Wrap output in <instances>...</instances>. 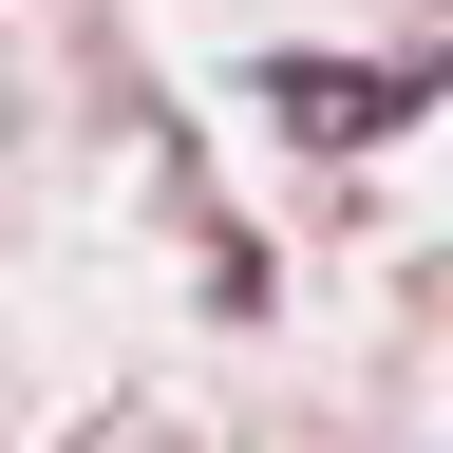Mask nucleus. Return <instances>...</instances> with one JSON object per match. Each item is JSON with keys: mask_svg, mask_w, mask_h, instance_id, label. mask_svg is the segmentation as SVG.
<instances>
[{"mask_svg": "<svg viewBox=\"0 0 453 453\" xmlns=\"http://www.w3.org/2000/svg\"><path fill=\"white\" fill-rule=\"evenodd\" d=\"M265 95L303 133H359V113H416V76H359V57H265Z\"/></svg>", "mask_w": 453, "mask_h": 453, "instance_id": "nucleus-1", "label": "nucleus"}]
</instances>
